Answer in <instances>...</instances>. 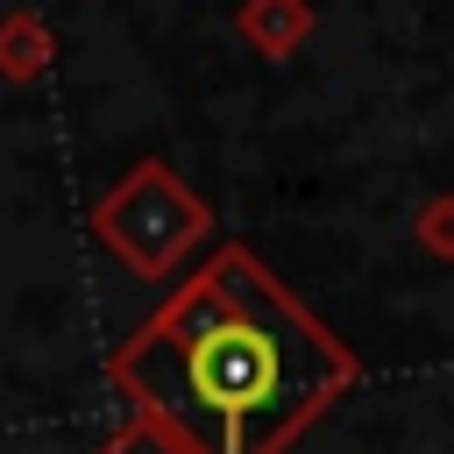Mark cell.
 I'll list each match as a JSON object with an SVG mask.
<instances>
[{"mask_svg": "<svg viewBox=\"0 0 454 454\" xmlns=\"http://www.w3.org/2000/svg\"><path fill=\"white\" fill-rule=\"evenodd\" d=\"M206 227H213L206 199H199L163 156H142V163H135L114 192H99V206H92V241L114 248L142 284H163V277L206 241Z\"/></svg>", "mask_w": 454, "mask_h": 454, "instance_id": "2", "label": "cell"}, {"mask_svg": "<svg viewBox=\"0 0 454 454\" xmlns=\"http://www.w3.org/2000/svg\"><path fill=\"white\" fill-rule=\"evenodd\" d=\"M99 454H184V440H177V433H170L163 419L135 411V419H128V426H121V433H114V440H106Z\"/></svg>", "mask_w": 454, "mask_h": 454, "instance_id": "5", "label": "cell"}, {"mask_svg": "<svg viewBox=\"0 0 454 454\" xmlns=\"http://www.w3.org/2000/svg\"><path fill=\"white\" fill-rule=\"evenodd\" d=\"M50 57H57V35H50L43 7H7V14H0V85L43 78Z\"/></svg>", "mask_w": 454, "mask_h": 454, "instance_id": "3", "label": "cell"}, {"mask_svg": "<svg viewBox=\"0 0 454 454\" xmlns=\"http://www.w3.org/2000/svg\"><path fill=\"white\" fill-rule=\"evenodd\" d=\"M106 376L135 411L163 419L184 454H284L355 390L362 362L255 248L227 241L114 348Z\"/></svg>", "mask_w": 454, "mask_h": 454, "instance_id": "1", "label": "cell"}, {"mask_svg": "<svg viewBox=\"0 0 454 454\" xmlns=\"http://www.w3.org/2000/svg\"><path fill=\"white\" fill-rule=\"evenodd\" d=\"M234 28H241L262 57H291V50H298V35L312 28V7H305V0H241Z\"/></svg>", "mask_w": 454, "mask_h": 454, "instance_id": "4", "label": "cell"}]
</instances>
